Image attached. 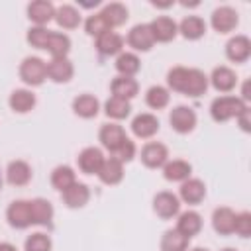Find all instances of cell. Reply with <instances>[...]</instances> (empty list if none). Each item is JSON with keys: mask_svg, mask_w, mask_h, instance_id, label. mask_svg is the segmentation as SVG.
<instances>
[{"mask_svg": "<svg viewBox=\"0 0 251 251\" xmlns=\"http://www.w3.org/2000/svg\"><path fill=\"white\" fill-rule=\"evenodd\" d=\"M20 78L27 86H41L47 80V63L41 57H25L20 65Z\"/></svg>", "mask_w": 251, "mask_h": 251, "instance_id": "3", "label": "cell"}, {"mask_svg": "<svg viewBox=\"0 0 251 251\" xmlns=\"http://www.w3.org/2000/svg\"><path fill=\"white\" fill-rule=\"evenodd\" d=\"M104 114L112 120H126L129 114H131V104L129 100H124V98H116V96H110L106 102H104Z\"/></svg>", "mask_w": 251, "mask_h": 251, "instance_id": "36", "label": "cell"}, {"mask_svg": "<svg viewBox=\"0 0 251 251\" xmlns=\"http://www.w3.org/2000/svg\"><path fill=\"white\" fill-rule=\"evenodd\" d=\"M208 84H212L218 92H231L237 86V75L235 71H231L226 65H220L212 71V75L208 76Z\"/></svg>", "mask_w": 251, "mask_h": 251, "instance_id": "16", "label": "cell"}, {"mask_svg": "<svg viewBox=\"0 0 251 251\" xmlns=\"http://www.w3.org/2000/svg\"><path fill=\"white\" fill-rule=\"evenodd\" d=\"M61 200H63V204L67 208H73V210L75 208H82L90 200V188L84 182H78L76 180L75 184H71L67 190L61 192Z\"/></svg>", "mask_w": 251, "mask_h": 251, "instance_id": "18", "label": "cell"}, {"mask_svg": "<svg viewBox=\"0 0 251 251\" xmlns=\"http://www.w3.org/2000/svg\"><path fill=\"white\" fill-rule=\"evenodd\" d=\"M176 25H178V33L188 41H196L206 33V22L200 16H194V14L182 18V22L176 24Z\"/></svg>", "mask_w": 251, "mask_h": 251, "instance_id": "29", "label": "cell"}, {"mask_svg": "<svg viewBox=\"0 0 251 251\" xmlns=\"http://www.w3.org/2000/svg\"><path fill=\"white\" fill-rule=\"evenodd\" d=\"M29 204H31V222H33V226L49 227L51 222H53V216H55L53 204L45 198H33V200H29Z\"/></svg>", "mask_w": 251, "mask_h": 251, "instance_id": "26", "label": "cell"}, {"mask_svg": "<svg viewBox=\"0 0 251 251\" xmlns=\"http://www.w3.org/2000/svg\"><path fill=\"white\" fill-rule=\"evenodd\" d=\"M141 69V61L135 53L131 51H122L118 57H116V71L122 75V76H133L137 75Z\"/></svg>", "mask_w": 251, "mask_h": 251, "instance_id": "35", "label": "cell"}, {"mask_svg": "<svg viewBox=\"0 0 251 251\" xmlns=\"http://www.w3.org/2000/svg\"><path fill=\"white\" fill-rule=\"evenodd\" d=\"M180 235L192 239L194 235L200 233L202 229V216L194 210H186V212H180L178 214V220H176V227H175Z\"/></svg>", "mask_w": 251, "mask_h": 251, "instance_id": "22", "label": "cell"}, {"mask_svg": "<svg viewBox=\"0 0 251 251\" xmlns=\"http://www.w3.org/2000/svg\"><path fill=\"white\" fill-rule=\"evenodd\" d=\"M190 251H210V249H206V247H192Z\"/></svg>", "mask_w": 251, "mask_h": 251, "instance_id": "46", "label": "cell"}, {"mask_svg": "<svg viewBox=\"0 0 251 251\" xmlns=\"http://www.w3.org/2000/svg\"><path fill=\"white\" fill-rule=\"evenodd\" d=\"M169 100H171V94H169V88L161 86V84H153L151 88H147L145 92V104L153 110H163L169 106Z\"/></svg>", "mask_w": 251, "mask_h": 251, "instance_id": "37", "label": "cell"}, {"mask_svg": "<svg viewBox=\"0 0 251 251\" xmlns=\"http://www.w3.org/2000/svg\"><path fill=\"white\" fill-rule=\"evenodd\" d=\"M0 188H2V173H0Z\"/></svg>", "mask_w": 251, "mask_h": 251, "instance_id": "48", "label": "cell"}, {"mask_svg": "<svg viewBox=\"0 0 251 251\" xmlns=\"http://www.w3.org/2000/svg\"><path fill=\"white\" fill-rule=\"evenodd\" d=\"M110 90H112V96L116 98H124V100H131L137 96L139 92V84L133 76H122L118 75L112 82H110Z\"/></svg>", "mask_w": 251, "mask_h": 251, "instance_id": "27", "label": "cell"}, {"mask_svg": "<svg viewBox=\"0 0 251 251\" xmlns=\"http://www.w3.org/2000/svg\"><path fill=\"white\" fill-rule=\"evenodd\" d=\"M161 124H159V118L149 114V112H143V114H137L133 120H131V133L137 137V139H151L157 131H159Z\"/></svg>", "mask_w": 251, "mask_h": 251, "instance_id": "12", "label": "cell"}, {"mask_svg": "<svg viewBox=\"0 0 251 251\" xmlns=\"http://www.w3.org/2000/svg\"><path fill=\"white\" fill-rule=\"evenodd\" d=\"M84 31H86L88 35H92V37H98V35L110 31V25H108V22L104 20V16H102L100 12H96V14H92V16L86 18V22H84Z\"/></svg>", "mask_w": 251, "mask_h": 251, "instance_id": "39", "label": "cell"}, {"mask_svg": "<svg viewBox=\"0 0 251 251\" xmlns=\"http://www.w3.org/2000/svg\"><path fill=\"white\" fill-rule=\"evenodd\" d=\"M53 20H55L57 25L63 27V29H75V27H78L80 22H82L80 12H78L75 6H71V4H63V6L55 8V18H53Z\"/></svg>", "mask_w": 251, "mask_h": 251, "instance_id": "32", "label": "cell"}, {"mask_svg": "<svg viewBox=\"0 0 251 251\" xmlns=\"http://www.w3.org/2000/svg\"><path fill=\"white\" fill-rule=\"evenodd\" d=\"M80 6H82V8H96V6H100V0H94V2H80Z\"/></svg>", "mask_w": 251, "mask_h": 251, "instance_id": "44", "label": "cell"}, {"mask_svg": "<svg viewBox=\"0 0 251 251\" xmlns=\"http://www.w3.org/2000/svg\"><path fill=\"white\" fill-rule=\"evenodd\" d=\"M190 175H192V165L182 159L167 161V165L163 167V176L169 182H184L186 178H190Z\"/></svg>", "mask_w": 251, "mask_h": 251, "instance_id": "30", "label": "cell"}, {"mask_svg": "<svg viewBox=\"0 0 251 251\" xmlns=\"http://www.w3.org/2000/svg\"><path fill=\"white\" fill-rule=\"evenodd\" d=\"M27 18L39 25L45 27V24H49L55 18V4L49 0H35L27 4Z\"/></svg>", "mask_w": 251, "mask_h": 251, "instance_id": "19", "label": "cell"}, {"mask_svg": "<svg viewBox=\"0 0 251 251\" xmlns=\"http://www.w3.org/2000/svg\"><path fill=\"white\" fill-rule=\"evenodd\" d=\"M149 29H151V33H153L155 43H157V41H159V43H169V41H173V39L176 37V33H178L176 22H175L173 18H169V16H157V18L149 24Z\"/></svg>", "mask_w": 251, "mask_h": 251, "instance_id": "10", "label": "cell"}, {"mask_svg": "<svg viewBox=\"0 0 251 251\" xmlns=\"http://www.w3.org/2000/svg\"><path fill=\"white\" fill-rule=\"evenodd\" d=\"M235 224V212L227 206H220L212 214V227L220 235H231Z\"/></svg>", "mask_w": 251, "mask_h": 251, "instance_id": "25", "label": "cell"}, {"mask_svg": "<svg viewBox=\"0 0 251 251\" xmlns=\"http://www.w3.org/2000/svg\"><path fill=\"white\" fill-rule=\"evenodd\" d=\"M75 75V67L69 57H51L47 63V78L53 82H69Z\"/></svg>", "mask_w": 251, "mask_h": 251, "instance_id": "15", "label": "cell"}, {"mask_svg": "<svg viewBox=\"0 0 251 251\" xmlns=\"http://www.w3.org/2000/svg\"><path fill=\"white\" fill-rule=\"evenodd\" d=\"M135 153H137V147H135V143H133L129 137H126V141L122 143V147L118 149V153H116V155H112V157L120 159L122 163H129V161L135 157Z\"/></svg>", "mask_w": 251, "mask_h": 251, "instance_id": "42", "label": "cell"}, {"mask_svg": "<svg viewBox=\"0 0 251 251\" xmlns=\"http://www.w3.org/2000/svg\"><path fill=\"white\" fill-rule=\"evenodd\" d=\"M126 41H127V45L133 51H141V53L151 51V47L155 45V39H153V33L149 29V24H137V25H133L129 29Z\"/></svg>", "mask_w": 251, "mask_h": 251, "instance_id": "11", "label": "cell"}, {"mask_svg": "<svg viewBox=\"0 0 251 251\" xmlns=\"http://www.w3.org/2000/svg\"><path fill=\"white\" fill-rule=\"evenodd\" d=\"M226 57L231 63H245L251 57V39L247 35H233L226 45Z\"/></svg>", "mask_w": 251, "mask_h": 251, "instance_id": "17", "label": "cell"}, {"mask_svg": "<svg viewBox=\"0 0 251 251\" xmlns=\"http://www.w3.org/2000/svg\"><path fill=\"white\" fill-rule=\"evenodd\" d=\"M233 233H237L239 237H249L251 235V212H239V214H235Z\"/></svg>", "mask_w": 251, "mask_h": 251, "instance_id": "41", "label": "cell"}, {"mask_svg": "<svg viewBox=\"0 0 251 251\" xmlns=\"http://www.w3.org/2000/svg\"><path fill=\"white\" fill-rule=\"evenodd\" d=\"M169 124L176 133L184 135V133L194 131V127L198 124V118H196V112L190 106H175L169 112Z\"/></svg>", "mask_w": 251, "mask_h": 251, "instance_id": "4", "label": "cell"}, {"mask_svg": "<svg viewBox=\"0 0 251 251\" xmlns=\"http://www.w3.org/2000/svg\"><path fill=\"white\" fill-rule=\"evenodd\" d=\"M220 251H237V249H233V247H224V249H220Z\"/></svg>", "mask_w": 251, "mask_h": 251, "instance_id": "47", "label": "cell"}, {"mask_svg": "<svg viewBox=\"0 0 251 251\" xmlns=\"http://www.w3.org/2000/svg\"><path fill=\"white\" fill-rule=\"evenodd\" d=\"M25 251H51L53 243H51V237L47 233H41V231H35L31 233L25 243H24Z\"/></svg>", "mask_w": 251, "mask_h": 251, "instance_id": "40", "label": "cell"}, {"mask_svg": "<svg viewBox=\"0 0 251 251\" xmlns=\"http://www.w3.org/2000/svg\"><path fill=\"white\" fill-rule=\"evenodd\" d=\"M167 84L171 90L188 98H198L208 90V76L194 67H173L167 73Z\"/></svg>", "mask_w": 251, "mask_h": 251, "instance_id": "1", "label": "cell"}, {"mask_svg": "<svg viewBox=\"0 0 251 251\" xmlns=\"http://www.w3.org/2000/svg\"><path fill=\"white\" fill-rule=\"evenodd\" d=\"M43 51H49L51 57H67L71 51V37L63 31H51L49 29Z\"/></svg>", "mask_w": 251, "mask_h": 251, "instance_id": "31", "label": "cell"}, {"mask_svg": "<svg viewBox=\"0 0 251 251\" xmlns=\"http://www.w3.org/2000/svg\"><path fill=\"white\" fill-rule=\"evenodd\" d=\"M126 131H124V127L120 126V124H104L102 127H100V131H98V139H100V143H102V147L110 153V155H116L118 153V149L122 147V143L126 141Z\"/></svg>", "mask_w": 251, "mask_h": 251, "instance_id": "8", "label": "cell"}, {"mask_svg": "<svg viewBox=\"0 0 251 251\" xmlns=\"http://www.w3.org/2000/svg\"><path fill=\"white\" fill-rule=\"evenodd\" d=\"M0 251H18L12 243H0Z\"/></svg>", "mask_w": 251, "mask_h": 251, "instance_id": "45", "label": "cell"}, {"mask_svg": "<svg viewBox=\"0 0 251 251\" xmlns=\"http://www.w3.org/2000/svg\"><path fill=\"white\" fill-rule=\"evenodd\" d=\"M35 102H37L35 94L31 90H27V88H16L10 94V98H8V104H10V108L16 114H27V112H31L35 108Z\"/></svg>", "mask_w": 251, "mask_h": 251, "instance_id": "28", "label": "cell"}, {"mask_svg": "<svg viewBox=\"0 0 251 251\" xmlns=\"http://www.w3.org/2000/svg\"><path fill=\"white\" fill-rule=\"evenodd\" d=\"M98 178H100V182H104L108 186H114V184L122 182V178H124V163L110 155L108 159H104V163H102V167L98 171Z\"/></svg>", "mask_w": 251, "mask_h": 251, "instance_id": "23", "label": "cell"}, {"mask_svg": "<svg viewBox=\"0 0 251 251\" xmlns=\"http://www.w3.org/2000/svg\"><path fill=\"white\" fill-rule=\"evenodd\" d=\"M247 108H249V106H247L239 96H229V94H226V96H218V98L212 100V104H210V116H212L214 122L224 124V122H227V120L237 118V116H239L243 110H247Z\"/></svg>", "mask_w": 251, "mask_h": 251, "instance_id": "2", "label": "cell"}, {"mask_svg": "<svg viewBox=\"0 0 251 251\" xmlns=\"http://www.w3.org/2000/svg\"><path fill=\"white\" fill-rule=\"evenodd\" d=\"M100 14H102L104 20L108 22L110 29L124 25V24L127 22V18H129V12H127V8H126L122 2H110V4H106V6L100 10Z\"/></svg>", "mask_w": 251, "mask_h": 251, "instance_id": "33", "label": "cell"}, {"mask_svg": "<svg viewBox=\"0 0 251 251\" xmlns=\"http://www.w3.org/2000/svg\"><path fill=\"white\" fill-rule=\"evenodd\" d=\"M139 159L147 169H163L169 161V149L165 143L159 141H149L141 147Z\"/></svg>", "mask_w": 251, "mask_h": 251, "instance_id": "5", "label": "cell"}, {"mask_svg": "<svg viewBox=\"0 0 251 251\" xmlns=\"http://www.w3.org/2000/svg\"><path fill=\"white\" fill-rule=\"evenodd\" d=\"M75 182H76V173H75L73 167H69V165H59V167L53 169V173H51V184H53L55 190L63 192V190H67V188H69L71 184H75Z\"/></svg>", "mask_w": 251, "mask_h": 251, "instance_id": "34", "label": "cell"}, {"mask_svg": "<svg viewBox=\"0 0 251 251\" xmlns=\"http://www.w3.org/2000/svg\"><path fill=\"white\" fill-rule=\"evenodd\" d=\"M73 112L78 116V118H84V120H90V118H96L98 112H100V102L94 94H78L75 100H73Z\"/></svg>", "mask_w": 251, "mask_h": 251, "instance_id": "24", "label": "cell"}, {"mask_svg": "<svg viewBox=\"0 0 251 251\" xmlns=\"http://www.w3.org/2000/svg\"><path fill=\"white\" fill-rule=\"evenodd\" d=\"M235 120L239 122V127H241L243 131H249V129H251V127H249V108H247V110H243Z\"/></svg>", "mask_w": 251, "mask_h": 251, "instance_id": "43", "label": "cell"}, {"mask_svg": "<svg viewBox=\"0 0 251 251\" xmlns=\"http://www.w3.org/2000/svg\"><path fill=\"white\" fill-rule=\"evenodd\" d=\"M31 176H33V173H31L29 163H25L22 159L10 161L8 167H6V180L12 186H25V184H29Z\"/></svg>", "mask_w": 251, "mask_h": 251, "instance_id": "21", "label": "cell"}, {"mask_svg": "<svg viewBox=\"0 0 251 251\" xmlns=\"http://www.w3.org/2000/svg\"><path fill=\"white\" fill-rule=\"evenodd\" d=\"M153 212L161 220H171V218L178 216L180 214V200H178V196L169 192V190L157 192L155 198H153Z\"/></svg>", "mask_w": 251, "mask_h": 251, "instance_id": "7", "label": "cell"}, {"mask_svg": "<svg viewBox=\"0 0 251 251\" xmlns=\"http://www.w3.org/2000/svg\"><path fill=\"white\" fill-rule=\"evenodd\" d=\"M104 159L106 157H104L102 149H98V147H84L78 153V157H76V165H78L80 173H84V175H98Z\"/></svg>", "mask_w": 251, "mask_h": 251, "instance_id": "13", "label": "cell"}, {"mask_svg": "<svg viewBox=\"0 0 251 251\" xmlns=\"http://www.w3.org/2000/svg\"><path fill=\"white\" fill-rule=\"evenodd\" d=\"M6 220L14 229H25L33 226L29 200H14L6 210Z\"/></svg>", "mask_w": 251, "mask_h": 251, "instance_id": "6", "label": "cell"}, {"mask_svg": "<svg viewBox=\"0 0 251 251\" xmlns=\"http://www.w3.org/2000/svg\"><path fill=\"white\" fill-rule=\"evenodd\" d=\"M124 43H126V39L118 31L110 29V31H106V33H102V35L96 37V51L100 55H104V57L120 55L122 49H124Z\"/></svg>", "mask_w": 251, "mask_h": 251, "instance_id": "20", "label": "cell"}, {"mask_svg": "<svg viewBox=\"0 0 251 251\" xmlns=\"http://www.w3.org/2000/svg\"><path fill=\"white\" fill-rule=\"evenodd\" d=\"M190 239L180 235L176 229H167L161 237V251H188Z\"/></svg>", "mask_w": 251, "mask_h": 251, "instance_id": "38", "label": "cell"}, {"mask_svg": "<svg viewBox=\"0 0 251 251\" xmlns=\"http://www.w3.org/2000/svg\"><path fill=\"white\" fill-rule=\"evenodd\" d=\"M206 198V184L200 178H186L184 182H180V192H178V200L190 206H198L202 200Z\"/></svg>", "mask_w": 251, "mask_h": 251, "instance_id": "14", "label": "cell"}, {"mask_svg": "<svg viewBox=\"0 0 251 251\" xmlns=\"http://www.w3.org/2000/svg\"><path fill=\"white\" fill-rule=\"evenodd\" d=\"M210 24L212 27L218 31V33H229L237 27L239 24V14L237 10H233L231 6H220L212 12V18H210Z\"/></svg>", "mask_w": 251, "mask_h": 251, "instance_id": "9", "label": "cell"}]
</instances>
